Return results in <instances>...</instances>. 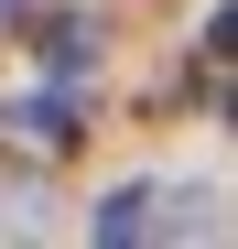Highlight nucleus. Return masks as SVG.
I'll list each match as a JSON object with an SVG mask.
<instances>
[{
    "label": "nucleus",
    "mask_w": 238,
    "mask_h": 249,
    "mask_svg": "<svg viewBox=\"0 0 238 249\" xmlns=\"http://www.w3.org/2000/svg\"><path fill=\"white\" fill-rule=\"evenodd\" d=\"M0 130H11L22 152H76V87H44V98L0 108Z\"/></svg>",
    "instance_id": "f257e3e1"
},
{
    "label": "nucleus",
    "mask_w": 238,
    "mask_h": 249,
    "mask_svg": "<svg viewBox=\"0 0 238 249\" xmlns=\"http://www.w3.org/2000/svg\"><path fill=\"white\" fill-rule=\"evenodd\" d=\"M152 228H163V184H119V195H98V217H87L98 249H130V238H152Z\"/></svg>",
    "instance_id": "f03ea898"
},
{
    "label": "nucleus",
    "mask_w": 238,
    "mask_h": 249,
    "mask_svg": "<svg viewBox=\"0 0 238 249\" xmlns=\"http://www.w3.org/2000/svg\"><path fill=\"white\" fill-rule=\"evenodd\" d=\"M11 11H22V0H0V22H11Z\"/></svg>",
    "instance_id": "7ed1b4c3"
}]
</instances>
